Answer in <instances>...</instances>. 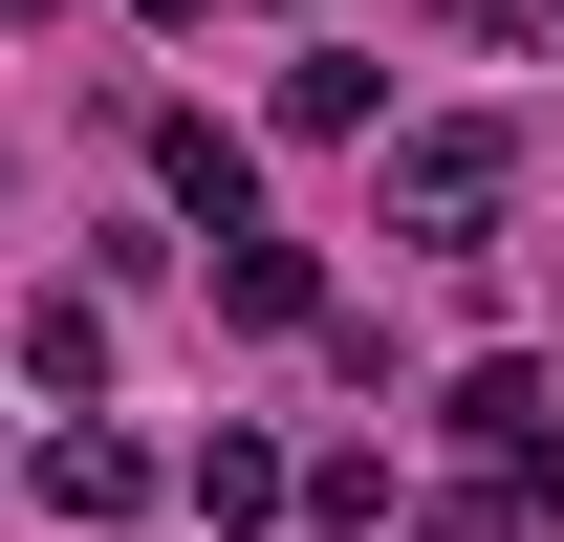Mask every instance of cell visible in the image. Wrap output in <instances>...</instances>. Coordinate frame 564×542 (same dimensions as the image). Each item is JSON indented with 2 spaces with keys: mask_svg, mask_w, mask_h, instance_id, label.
<instances>
[{
  "mask_svg": "<svg viewBox=\"0 0 564 542\" xmlns=\"http://www.w3.org/2000/svg\"><path fill=\"white\" fill-rule=\"evenodd\" d=\"M499 196H521V131H499V109H434V131H391V239H478Z\"/></svg>",
  "mask_w": 564,
  "mask_h": 542,
  "instance_id": "1",
  "label": "cell"
},
{
  "mask_svg": "<svg viewBox=\"0 0 564 542\" xmlns=\"http://www.w3.org/2000/svg\"><path fill=\"white\" fill-rule=\"evenodd\" d=\"M152 174H174V217H217V239H261V152L217 131V109H174V131H152Z\"/></svg>",
  "mask_w": 564,
  "mask_h": 542,
  "instance_id": "2",
  "label": "cell"
},
{
  "mask_svg": "<svg viewBox=\"0 0 564 542\" xmlns=\"http://www.w3.org/2000/svg\"><path fill=\"white\" fill-rule=\"evenodd\" d=\"M131 499H152V456L109 412H66V434H44V521H131Z\"/></svg>",
  "mask_w": 564,
  "mask_h": 542,
  "instance_id": "3",
  "label": "cell"
},
{
  "mask_svg": "<svg viewBox=\"0 0 564 542\" xmlns=\"http://www.w3.org/2000/svg\"><path fill=\"white\" fill-rule=\"evenodd\" d=\"M456 434H478V456L521 477V456H543V434H564V391H543V369H521V347H478V369H456Z\"/></svg>",
  "mask_w": 564,
  "mask_h": 542,
  "instance_id": "4",
  "label": "cell"
},
{
  "mask_svg": "<svg viewBox=\"0 0 564 542\" xmlns=\"http://www.w3.org/2000/svg\"><path fill=\"white\" fill-rule=\"evenodd\" d=\"M217 304H239V326H326V282H304V239H217Z\"/></svg>",
  "mask_w": 564,
  "mask_h": 542,
  "instance_id": "5",
  "label": "cell"
},
{
  "mask_svg": "<svg viewBox=\"0 0 564 542\" xmlns=\"http://www.w3.org/2000/svg\"><path fill=\"white\" fill-rule=\"evenodd\" d=\"M304 477H282V434H196V521H282Z\"/></svg>",
  "mask_w": 564,
  "mask_h": 542,
  "instance_id": "6",
  "label": "cell"
},
{
  "mask_svg": "<svg viewBox=\"0 0 564 542\" xmlns=\"http://www.w3.org/2000/svg\"><path fill=\"white\" fill-rule=\"evenodd\" d=\"M22 369L87 412V391H109V304H22Z\"/></svg>",
  "mask_w": 564,
  "mask_h": 542,
  "instance_id": "7",
  "label": "cell"
}]
</instances>
